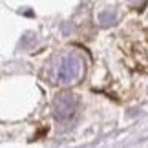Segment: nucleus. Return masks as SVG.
<instances>
[{
    "mask_svg": "<svg viewBox=\"0 0 148 148\" xmlns=\"http://www.w3.org/2000/svg\"><path fill=\"white\" fill-rule=\"evenodd\" d=\"M81 73V60L75 55H70L62 59L59 70H57V79L59 82H73Z\"/></svg>",
    "mask_w": 148,
    "mask_h": 148,
    "instance_id": "obj_1",
    "label": "nucleus"
},
{
    "mask_svg": "<svg viewBox=\"0 0 148 148\" xmlns=\"http://www.w3.org/2000/svg\"><path fill=\"white\" fill-rule=\"evenodd\" d=\"M53 112L59 121L71 117L73 112H75V97L71 93H60L53 102Z\"/></svg>",
    "mask_w": 148,
    "mask_h": 148,
    "instance_id": "obj_2",
    "label": "nucleus"
}]
</instances>
